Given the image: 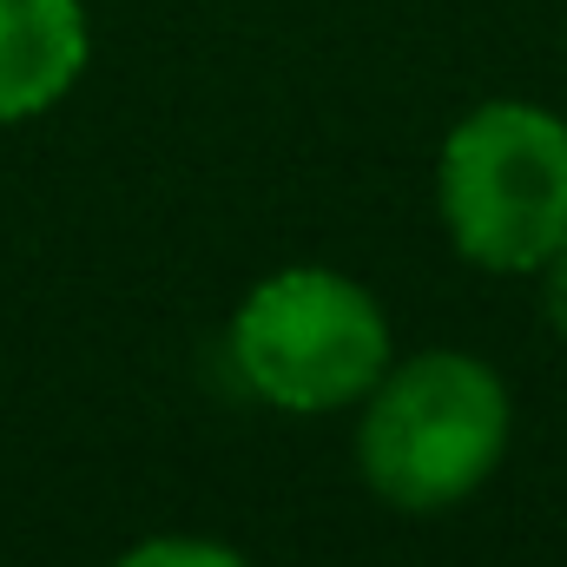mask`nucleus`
Masks as SVG:
<instances>
[{"label": "nucleus", "mask_w": 567, "mask_h": 567, "mask_svg": "<svg viewBox=\"0 0 567 567\" xmlns=\"http://www.w3.org/2000/svg\"><path fill=\"white\" fill-rule=\"evenodd\" d=\"M542 278V310H548V323H555V337H567V245L535 271Z\"/></svg>", "instance_id": "nucleus-6"}, {"label": "nucleus", "mask_w": 567, "mask_h": 567, "mask_svg": "<svg viewBox=\"0 0 567 567\" xmlns=\"http://www.w3.org/2000/svg\"><path fill=\"white\" fill-rule=\"evenodd\" d=\"M238 383L284 416L357 410L390 370V317L370 284L330 265H284L245 290L231 317Z\"/></svg>", "instance_id": "nucleus-3"}, {"label": "nucleus", "mask_w": 567, "mask_h": 567, "mask_svg": "<svg viewBox=\"0 0 567 567\" xmlns=\"http://www.w3.org/2000/svg\"><path fill=\"white\" fill-rule=\"evenodd\" d=\"M113 567H251L238 548L212 542V535H152L140 548H126Z\"/></svg>", "instance_id": "nucleus-5"}, {"label": "nucleus", "mask_w": 567, "mask_h": 567, "mask_svg": "<svg viewBox=\"0 0 567 567\" xmlns=\"http://www.w3.org/2000/svg\"><path fill=\"white\" fill-rule=\"evenodd\" d=\"M93 27L80 0H0V126H20L73 93Z\"/></svg>", "instance_id": "nucleus-4"}, {"label": "nucleus", "mask_w": 567, "mask_h": 567, "mask_svg": "<svg viewBox=\"0 0 567 567\" xmlns=\"http://www.w3.org/2000/svg\"><path fill=\"white\" fill-rule=\"evenodd\" d=\"M449 245L495 278H535L567 245V120L535 100L468 106L435 158Z\"/></svg>", "instance_id": "nucleus-2"}, {"label": "nucleus", "mask_w": 567, "mask_h": 567, "mask_svg": "<svg viewBox=\"0 0 567 567\" xmlns=\"http://www.w3.org/2000/svg\"><path fill=\"white\" fill-rule=\"evenodd\" d=\"M357 410V468L403 515H442L468 502L502 468L515 435L508 383L468 350L390 363Z\"/></svg>", "instance_id": "nucleus-1"}]
</instances>
